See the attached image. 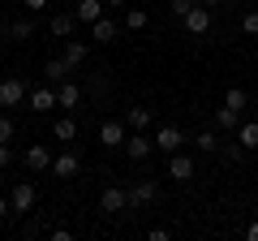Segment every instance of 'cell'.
I'll use <instances>...</instances> for the list:
<instances>
[{
  "label": "cell",
  "mask_w": 258,
  "mask_h": 241,
  "mask_svg": "<svg viewBox=\"0 0 258 241\" xmlns=\"http://www.w3.org/2000/svg\"><path fill=\"white\" fill-rule=\"evenodd\" d=\"M26 168L30 172H52V151H47V142H30L26 147Z\"/></svg>",
  "instance_id": "11"
},
{
  "label": "cell",
  "mask_w": 258,
  "mask_h": 241,
  "mask_svg": "<svg viewBox=\"0 0 258 241\" xmlns=\"http://www.w3.org/2000/svg\"><path fill=\"white\" fill-rule=\"evenodd\" d=\"M120 151H125L134 164H142V159L155 151V138H147V130H129V138H125V147H120Z\"/></svg>",
  "instance_id": "5"
},
{
  "label": "cell",
  "mask_w": 258,
  "mask_h": 241,
  "mask_svg": "<svg viewBox=\"0 0 258 241\" xmlns=\"http://www.w3.org/2000/svg\"><path fill=\"white\" fill-rule=\"evenodd\" d=\"M151 120H155V112H151L147 103H134V108H125V125H129V130H147Z\"/></svg>",
  "instance_id": "16"
},
{
  "label": "cell",
  "mask_w": 258,
  "mask_h": 241,
  "mask_svg": "<svg viewBox=\"0 0 258 241\" xmlns=\"http://www.w3.org/2000/svg\"><path fill=\"white\" fill-rule=\"evenodd\" d=\"M9 215H13V203H9L5 194H0V220H9Z\"/></svg>",
  "instance_id": "32"
},
{
  "label": "cell",
  "mask_w": 258,
  "mask_h": 241,
  "mask_svg": "<svg viewBox=\"0 0 258 241\" xmlns=\"http://www.w3.org/2000/svg\"><path fill=\"white\" fill-rule=\"evenodd\" d=\"M254 220H258V211H254Z\"/></svg>",
  "instance_id": "38"
},
{
  "label": "cell",
  "mask_w": 258,
  "mask_h": 241,
  "mask_svg": "<svg viewBox=\"0 0 258 241\" xmlns=\"http://www.w3.org/2000/svg\"><path fill=\"white\" fill-rule=\"evenodd\" d=\"M9 35H13V43H30V39H35V22H30V18L9 22Z\"/></svg>",
  "instance_id": "23"
},
{
  "label": "cell",
  "mask_w": 258,
  "mask_h": 241,
  "mask_svg": "<svg viewBox=\"0 0 258 241\" xmlns=\"http://www.w3.org/2000/svg\"><path fill=\"white\" fill-rule=\"evenodd\" d=\"M198 0H168V9H172V18H185V13L194 9Z\"/></svg>",
  "instance_id": "28"
},
{
  "label": "cell",
  "mask_w": 258,
  "mask_h": 241,
  "mask_svg": "<svg viewBox=\"0 0 258 241\" xmlns=\"http://www.w3.org/2000/svg\"><path fill=\"white\" fill-rule=\"evenodd\" d=\"M91 39H95V43H116V39H120V26L103 13L99 22H91Z\"/></svg>",
  "instance_id": "14"
},
{
  "label": "cell",
  "mask_w": 258,
  "mask_h": 241,
  "mask_svg": "<svg viewBox=\"0 0 258 241\" xmlns=\"http://www.w3.org/2000/svg\"><path fill=\"white\" fill-rule=\"evenodd\" d=\"M241 30H245L249 39L258 35V9H245V13H241Z\"/></svg>",
  "instance_id": "27"
},
{
  "label": "cell",
  "mask_w": 258,
  "mask_h": 241,
  "mask_svg": "<svg viewBox=\"0 0 258 241\" xmlns=\"http://www.w3.org/2000/svg\"><path fill=\"white\" fill-rule=\"evenodd\" d=\"M215 125H220L224 134H237V125H241V112H237V108H228V103H220V108H215Z\"/></svg>",
  "instance_id": "20"
},
{
  "label": "cell",
  "mask_w": 258,
  "mask_h": 241,
  "mask_svg": "<svg viewBox=\"0 0 258 241\" xmlns=\"http://www.w3.org/2000/svg\"><path fill=\"white\" fill-rule=\"evenodd\" d=\"M125 138H129V125H125V116H112V120H103V125H99V142H103V147H108V151H116V147H125Z\"/></svg>",
  "instance_id": "6"
},
{
  "label": "cell",
  "mask_w": 258,
  "mask_h": 241,
  "mask_svg": "<svg viewBox=\"0 0 258 241\" xmlns=\"http://www.w3.org/2000/svg\"><path fill=\"white\" fill-rule=\"evenodd\" d=\"M245 241H258V220H249V224H245Z\"/></svg>",
  "instance_id": "33"
},
{
  "label": "cell",
  "mask_w": 258,
  "mask_h": 241,
  "mask_svg": "<svg viewBox=\"0 0 258 241\" xmlns=\"http://www.w3.org/2000/svg\"><path fill=\"white\" fill-rule=\"evenodd\" d=\"M0 224H5V220H0Z\"/></svg>",
  "instance_id": "39"
},
{
  "label": "cell",
  "mask_w": 258,
  "mask_h": 241,
  "mask_svg": "<svg viewBox=\"0 0 258 241\" xmlns=\"http://www.w3.org/2000/svg\"><path fill=\"white\" fill-rule=\"evenodd\" d=\"M74 18L86 22V26L99 22V18H103V0H78V5H74Z\"/></svg>",
  "instance_id": "18"
},
{
  "label": "cell",
  "mask_w": 258,
  "mask_h": 241,
  "mask_svg": "<svg viewBox=\"0 0 258 241\" xmlns=\"http://www.w3.org/2000/svg\"><path fill=\"white\" fill-rule=\"evenodd\" d=\"M99 207H103L108 215H116V211H129V190H120V186H108V190L99 194Z\"/></svg>",
  "instance_id": "12"
},
{
  "label": "cell",
  "mask_w": 258,
  "mask_h": 241,
  "mask_svg": "<svg viewBox=\"0 0 258 241\" xmlns=\"http://www.w3.org/2000/svg\"><path fill=\"white\" fill-rule=\"evenodd\" d=\"M13 164V142H0V168Z\"/></svg>",
  "instance_id": "30"
},
{
  "label": "cell",
  "mask_w": 258,
  "mask_h": 241,
  "mask_svg": "<svg viewBox=\"0 0 258 241\" xmlns=\"http://www.w3.org/2000/svg\"><path fill=\"white\" fill-rule=\"evenodd\" d=\"M86 56H91V47H86L82 39H64V61H69L74 69H82V65H86Z\"/></svg>",
  "instance_id": "19"
},
{
  "label": "cell",
  "mask_w": 258,
  "mask_h": 241,
  "mask_svg": "<svg viewBox=\"0 0 258 241\" xmlns=\"http://www.w3.org/2000/svg\"><path fill=\"white\" fill-rule=\"evenodd\" d=\"M237 142H241V151H258V120H241Z\"/></svg>",
  "instance_id": "21"
},
{
  "label": "cell",
  "mask_w": 258,
  "mask_h": 241,
  "mask_svg": "<svg viewBox=\"0 0 258 241\" xmlns=\"http://www.w3.org/2000/svg\"><path fill=\"white\" fill-rule=\"evenodd\" d=\"M194 147L203 151V155H215V151H220V147H224V142H220V138H215V130H203V134H198V138H194Z\"/></svg>",
  "instance_id": "25"
},
{
  "label": "cell",
  "mask_w": 258,
  "mask_h": 241,
  "mask_svg": "<svg viewBox=\"0 0 258 241\" xmlns=\"http://www.w3.org/2000/svg\"><path fill=\"white\" fill-rule=\"evenodd\" d=\"M26 108H30V112H52V108H60V99H56V86H52V82H39V86H30V95H26Z\"/></svg>",
  "instance_id": "4"
},
{
  "label": "cell",
  "mask_w": 258,
  "mask_h": 241,
  "mask_svg": "<svg viewBox=\"0 0 258 241\" xmlns=\"http://www.w3.org/2000/svg\"><path fill=\"white\" fill-rule=\"evenodd\" d=\"M52 138H56V142H69V147H74V142H78V120H74V116H56Z\"/></svg>",
  "instance_id": "17"
},
{
  "label": "cell",
  "mask_w": 258,
  "mask_h": 241,
  "mask_svg": "<svg viewBox=\"0 0 258 241\" xmlns=\"http://www.w3.org/2000/svg\"><path fill=\"white\" fill-rule=\"evenodd\" d=\"M198 5H211V9H215V5H220V0H198Z\"/></svg>",
  "instance_id": "35"
},
{
  "label": "cell",
  "mask_w": 258,
  "mask_h": 241,
  "mask_svg": "<svg viewBox=\"0 0 258 241\" xmlns=\"http://www.w3.org/2000/svg\"><path fill=\"white\" fill-rule=\"evenodd\" d=\"M151 26V13L147 9H129L125 13V30H147Z\"/></svg>",
  "instance_id": "26"
},
{
  "label": "cell",
  "mask_w": 258,
  "mask_h": 241,
  "mask_svg": "<svg viewBox=\"0 0 258 241\" xmlns=\"http://www.w3.org/2000/svg\"><path fill=\"white\" fill-rule=\"evenodd\" d=\"M9 203H13V215H26V211H35V203H39V190H35V181H18V186L9 190Z\"/></svg>",
  "instance_id": "3"
},
{
  "label": "cell",
  "mask_w": 258,
  "mask_h": 241,
  "mask_svg": "<svg viewBox=\"0 0 258 241\" xmlns=\"http://www.w3.org/2000/svg\"><path fill=\"white\" fill-rule=\"evenodd\" d=\"M22 5H26V9H30V13H43V9H47V5H52V0H22Z\"/></svg>",
  "instance_id": "31"
},
{
  "label": "cell",
  "mask_w": 258,
  "mask_h": 241,
  "mask_svg": "<svg viewBox=\"0 0 258 241\" xmlns=\"http://www.w3.org/2000/svg\"><path fill=\"white\" fill-rule=\"evenodd\" d=\"M168 176H172L176 186L194 181V176H198V164H194V155H185V151H172V155H168Z\"/></svg>",
  "instance_id": "2"
},
{
  "label": "cell",
  "mask_w": 258,
  "mask_h": 241,
  "mask_svg": "<svg viewBox=\"0 0 258 241\" xmlns=\"http://www.w3.org/2000/svg\"><path fill=\"white\" fill-rule=\"evenodd\" d=\"M181 26L189 30V35H207V30H211V5H194L181 18Z\"/></svg>",
  "instance_id": "8"
},
{
  "label": "cell",
  "mask_w": 258,
  "mask_h": 241,
  "mask_svg": "<svg viewBox=\"0 0 258 241\" xmlns=\"http://www.w3.org/2000/svg\"><path fill=\"white\" fill-rule=\"evenodd\" d=\"M241 5H254V0H241Z\"/></svg>",
  "instance_id": "36"
},
{
  "label": "cell",
  "mask_w": 258,
  "mask_h": 241,
  "mask_svg": "<svg viewBox=\"0 0 258 241\" xmlns=\"http://www.w3.org/2000/svg\"><path fill=\"white\" fill-rule=\"evenodd\" d=\"M30 86L22 78H0V108H26Z\"/></svg>",
  "instance_id": "1"
},
{
  "label": "cell",
  "mask_w": 258,
  "mask_h": 241,
  "mask_svg": "<svg viewBox=\"0 0 258 241\" xmlns=\"http://www.w3.org/2000/svg\"><path fill=\"white\" fill-rule=\"evenodd\" d=\"M13 134H18V125H13V116H0V142H13Z\"/></svg>",
  "instance_id": "29"
},
{
  "label": "cell",
  "mask_w": 258,
  "mask_h": 241,
  "mask_svg": "<svg viewBox=\"0 0 258 241\" xmlns=\"http://www.w3.org/2000/svg\"><path fill=\"white\" fill-rule=\"evenodd\" d=\"M155 151H164V155L185 151V134L176 130V125H159V130H155Z\"/></svg>",
  "instance_id": "7"
},
{
  "label": "cell",
  "mask_w": 258,
  "mask_h": 241,
  "mask_svg": "<svg viewBox=\"0 0 258 241\" xmlns=\"http://www.w3.org/2000/svg\"><path fill=\"white\" fill-rule=\"evenodd\" d=\"M78 168H82V155H78V151H64V155L52 159V176H60V181L78 176Z\"/></svg>",
  "instance_id": "13"
},
{
  "label": "cell",
  "mask_w": 258,
  "mask_h": 241,
  "mask_svg": "<svg viewBox=\"0 0 258 241\" xmlns=\"http://www.w3.org/2000/svg\"><path fill=\"white\" fill-rule=\"evenodd\" d=\"M78 69L64 61V56H52V61H43V82H52V86H60L64 78H74Z\"/></svg>",
  "instance_id": "10"
},
{
  "label": "cell",
  "mask_w": 258,
  "mask_h": 241,
  "mask_svg": "<svg viewBox=\"0 0 258 241\" xmlns=\"http://www.w3.org/2000/svg\"><path fill=\"white\" fill-rule=\"evenodd\" d=\"M103 5H112V9H125V5H129V0H103Z\"/></svg>",
  "instance_id": "34"
},
{
  "label": "cell",
  "mask_w": 258,
  "mask_h": 241,
  "mask_svg": "<svg viewBox=\"0 0 258 241\" xmlns=\"http://www.w3.org/2000/svg\"><path fill=\"white\" fill-rule=\"evenodd\" d=\"M74 26H78V18H74V13H56V18L47 22V30H52L56 39H69V35H74Z\"/></svg>",
  "instance_id": "22"
},
{
  "label": "cell",
  "mask_w": 258,
  "mask_h": 241,
  "mask_svg": "<svg viewBox=\"0 0 258 241\" xmlns=\"http://www.w3.org/2000/svg\"><path fill=\"white\" fill-rule=\"evenodd\" d=\"M224 103L237 108V112H245L249 108V91H245V86H228V91H224Z\"/></svg>",
  "instance_id": "24"
},
{
  "label": "cell",
  "mask_w": 258,
  "mask_h": 241,
  "mask_svg": "<svg viewBox=\"0 0 258 241\" xmlns=\"http://www.w3.org/2000/svg\"><path fill=\"white\" fill-rule=\"evenodd\" d=\"M56 99H60L64 112H78V99H82V86L74 82V78H64L60 86H56Z\"/></svg>",
  "instance_id": "15"
},
{
  "label": "cell",
  "mask_w": 258,
  "mask_h": 241,
  "mask_svg": "<svg viewBox=\"0 0 258 241\" xmlns=\"http://www.w3.org/2000/svg\"><path fill=\"white\" fill-rule=\"evenodd\" d=\"M9 5H22V0H9Z\"/></svg>",
  "instance_id": "37"
},
{
  "label": "cell",
  "mask_w": 258,
  "mask_h": 241,
  "mask_svg": "<svg viewBox=\"0 0 258 241\" xmlns=\"http://www.w3.org/2000/svg\"><path fill=\"white\" fill-rule=\"evenodd\" d=\"M155 198H159V186H155V181H134V186H129V211H138V207L155 203Z\"/></svg>",
  "instance_id": "9"
}]
</instances>
